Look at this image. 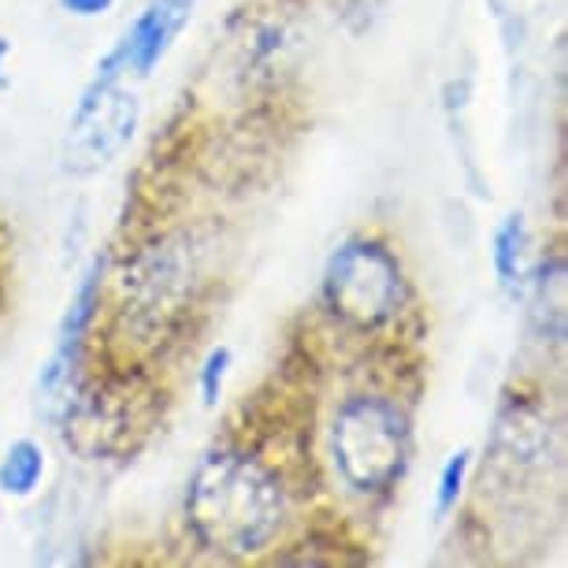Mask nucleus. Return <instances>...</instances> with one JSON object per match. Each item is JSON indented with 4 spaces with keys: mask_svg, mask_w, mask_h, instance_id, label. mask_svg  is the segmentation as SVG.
I'll list each match as a JSON object with an SVG mask.
<instances>
[{
    "mask_svg": "<svg viewBox=\"0 0 568 568\" xmlns=\"http://www.w3.org/2000/svg\"><path fill=\"white\" fill-rule=\"evenodd\" d=\"M186 517L209 550L227 557L261 554L283 524V487L261 460L212 454L190 479Z\"/></svg>",
    "mask_w": 568,
    "mask_h": 568,
    "instance_id": "nucleus-1",
    "label": "nucleus"
},
{
    "mask_svg": "<svg viewBox=\"0 0 568 568\" xmlns=\"http://www.w3.org/2000/svg\"><path fill=\"white\" fill-rule=\"evenodd\" d=\"M331 454L338 476L361 495H379L398 484L409 460V424L398 405L383 398H353L331 427Z\"/></svg>",
    "mask_w": 568,
    "mask_h": 568,
    "instance_id": "nucleus-2",
    "label": "nucleus"
},
{
    "mask_svg": "<svg viewBox=\"0 0 568 568\" xmlns=\"http://www.w3.org/2000/svg\"><path fill=\"white\" fill-rule=\"evenodd\" d=\"M324 302L342 324L375 331L402 313L405 275L398 256L379 242H349L324 272Z\"/></svg>",
    "mask_w": 568,
    "mask_h": 568,
    "instance_id": "nucleus-3",
    "label": "nucleus"
},
{
    "mask_svg": "<svg viewBox=\"0 0 568 568\" xmlns=\"http://www.w3.org/2000/svg\"><path fill=\"white\" fill-rule=\"evenodd\" d=\"M142 120L138 98L115 82V74H98L82 93L63 138V171L71 175H98L131 145Z\"/></svg>",
    "mask_w": 568,
    "mask_h": 568,
    "instance_id": "nucleus-4",
    "label": "nucleus"
},
{
    "mask_svg": "<svg viewBox=\"0 0 568 568\" xmlns=\"http://www.w3.org/2000/svg\"><path fill=\"white\" fill-rule=\"evenodd\" d=\"M190 12H194V0H153L112 49V57L98 68V74H115V79L123 71L149 74L171 49V41L182 34V27L190 23Z\"/></svg>",
    "mask_w": 568,
    "mask_h": 568,
    "instance_id": "nucleus-5",
    "label": "nucleus"
},
{
    "mask_svg": "<svg viewBox=\"0 0 568 568\" xmlns=\"http://www.w3.org/2000/svg\"><path fill=\"white\" fill-rule=\"evenodd\" d=\"M45 476V454H41L38 443L30 438H19V443L8 446L4 460H0V490L16 498L34 495V487Z\"/></svg>",
    "mask_w": 568,
    "mask_h": 568,
    "instance_id": "nucleus-6",
    "label": "nucleus"
},
{
    "mask_svg": "<svg viewBox=\"0 0 568 568\" xmlns=\"http://www.w3.org/2000/svg\"><path fill=\"white\" fill-rule=\"evenodd\" d=\"M524 253H528V227L520 216H506L495 231V272L506 291H517L524 278Z\"/></svg>",
    "mask_w": 568,
    "mask_h": 568,
    "instance_id": "nucleus-7",
    "label": "nucleus"
},
{
    "mask_svg": "<svg viewBox=\"0 0 568 568\" xmlns=\"http://www.w3.org/2000/svg\"><path fill=\"white\" fill-rule=\"evenodd\" d=\"M468 449H460V454H454L446 460L443 476H438V498H435V513L438 517H446L449 509L457 506L460 490H465V476H468Z\"/></svg>",
    "mask_w": 568,
    "mask_h": 568,
    "instance_id": "nucleus-8",
    "label": "nucleus"
},
{
    "mask_svg": "<svg viewBox=\"0 0 568 568\" xmlns=\"http://www.w3.org/2000/svg\"><path fill=\"white\" fill-rule=\"evenodd\" d=\"M227 368H231V349L227 346L212 349L209 357H205V368H201V394H205V405L220 402V390H223V379H227Z\"/></svg>",
    "mask_w": 568,
    "mask_h": 568,
    "instance_id": "nucleus-9",
    "label": "nucleus"
},
{
    "mask_svg": "<svg viewBox=\"0 0 568 568\" xmlns=\"http://www.w3.org/2000/svg\"><path fill=\"white\" fill-rule=\"evenodd\" d=\"M60 4H63V12L82 16V19H93V16H104V12H109L115 0H60Z\"/></svg>",
    "mask_w": 568,
    "mask_h": 568,
    "instance_id": "nucleus-10",
    "label": "nucleus"
},
{
    "mask_svg": "<svg viewBox=\"0 0 568 568\" xmlns=\"http://www.w3.org/2000/svg\"><path fill=\"white\" fill-rule=\"evenodd\" d=\"M4 305H8V242L4 231H0V316H4Z\"/></svg>",
    "mask_w": 568,
    "mask_h": 568,
    "instance_id": "nucleus-11",
    "label": "nucleus"
},
{
    "mask_svg": "<svg viewBox=\"0 0 568 568\" xmlns=\"http://www.w3.org/2000/svg\"><path fill=\"white\" fill-rule=\"evenodd\" d=\"M4 57H8V41L0 38V63H4Z\"/></svg>",
    "mask_w": 568,
    "mask_h": 568,
    "instance_id": "nucleus-12",
    "label": "nucleus"
}]
</instances>
